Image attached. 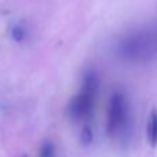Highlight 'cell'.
Segmentation results:
<instances>
[{
  "label": "cell",
  "mask_w": 157,
  "mask_h": 157,
  "mask_svg": "<svg viewBox=\"0 0 157 157\" xmlns=\"http://www.w3.org/2000/svg\"><path fill=\"white\" fill-rule=\"evenodd\" d=\"M94 102H95V98L91 97V95L83 94V92L75 95L69 101L68 108H66L68 116L73 121L86 120L87 117L91 116L92 110H94Z\"/></svg>",
  "instance_id": "2"
},
{
  "label": "cell",
  "mask_w": 157,
  "mask_h": 157,
  "mask_svg": "<svg viewBox=\"0 0 157 157\" xmlns=\"http://www.w3.org/2000/svg\"><path fill=\"white\" fill-rule=\"evenodd\" d=\"M146 136L147 142L152 147L157 145V109H152L149 114V120H147V127H146Z\"/></svg>",
  "instance_id": "4"
},
{
  "label": "cell",
  "mask_w": 157,
  "mask_h": 157,
  "mask_svg": "<svg viewBox=\"0 0 157 157\" xmlns=\"http://www.w3.org/2000/svg\"><path fill=\"white\" fill-rule=\"evenodd\" d=\"M99 84H101V80H99L98 73L95 71H92V69H90L88 72H86V75H84V77H83L80 92L87 94V95H91V97L95 98L98 90H99Z\"/></svg>",
  "instance_id": "3"
},
{
  "label": "cell",
  "mask_w": 157,
  "mask_h": 157,
  "mask_svg": "<svg viewBox=\"0 0 157 157\" xmlns=\"http://www.w3.org/2000/svg\"><path fill=\"white\" fill-rule=\"evenodd\" d=\"M11 36H13V39L15 41L21 43L25 39V29L22 26H19V25H17V26H14L13 30H11Z\"/></svg>",
  "instance_id": "7"
},
{
  "label": "cell",
  "mask_w": 157,
  "mask_h": 157,
  "mask_svg": "<svg viewBox=\"0 0 157 157\" xmlns=\"http://www.w3.org/2000/svg\"><path fill=\"white\" fill-rule=\"evenodd\" d=\"M39 157H55V146L51 141H44L41 144Z\"/></svg>",
  "instance_id": "5"
},
{
  "label": "cell",
  "mask_w": 157,
  "mask_h": 157,
  "mask_svg": "<svg viewBox=\"0 0 157 157\" xmlns=\"http://www.w3.org/2000/svg\"><path fill=\"white\" fill-rule=\"evenodd\" d=\"M22 157H28V156H26V155H25V156H22Z\"/></svg>",
  "instance_id": "8"
},
{
  "label": "cell",
  "mask_w": 157,
  "mask_h": 157,
  "mask_svg": "<svg viewBox=\"0 0 157 157\" xmlns=\"http://www.w3.org/2000/svg\"><path fill=\"white\" fill-rule=\"evenodd\" d=\"M92 138H94V134H92L91 127L90 125H84L80 132V144L83 146H88L92 142Z\"/></svg>",
  "instance_id": "6"
},
{
  "label": "cell",
  "mask_w": 157,
  "mask_h": 157,
  "mask_svg": "<svg viewBox=\"0 0 157 157\" xmlns=\"http://www.w3.org/2000/svg\"><path fill=\"white\" fill-rule=\"evenodd\" d=\"M127 120V102L121 92H114L110 97L108 105V121H106V132L113 136L123 128Z\"/></svg>",
  "instance_id": "1"
}]
</instances>
